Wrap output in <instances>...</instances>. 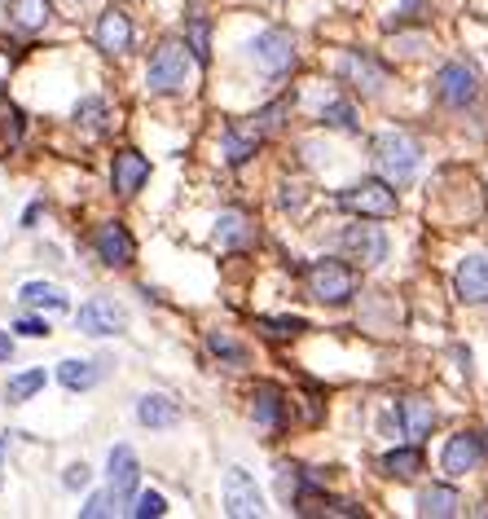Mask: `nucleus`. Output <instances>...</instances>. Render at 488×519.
Returning a JSON list of instances; mask_svg holds the SVG:
<instances>
[{
  "mask_svg": "<svg viewBox=\"0 0 488 519\" xmlns=\"http://www.w3.org/2000/svg\"><path fill=\"white\" fill-rule=\"evenodd\" d=\"M190 53L198 62H207V22L203 18H194V27H190Z\"/></svg>",
  "mask_w": 488,
  "mask_h": 519,
  "instance_id": "nucleus-34",
  "label": "nucleus"
},
{
  "mask_svg": "<svg viewBox=\"0 0 488 519\" xmlns=\"http://www.w3.org/2000/svg\"><path fill=\"white\" fill-rule=\"evenodd\" d=\"M343 80H352L357 88H365V93L374 97V93H383L387 71L370 58V53H348V58H343Z\"/></svg>",
  "mask_w": 488,
  "mask_h": 519,
  "instance_id": "nucleus-14",
  "label": "nucleus"
},
{
  "mask_svg": "<svg viewBox=\"0 0 488 519\" xmlns=\"http://www.w3.org/2000/svg\"><path fill=\"white\" fill-rule=\"evenodd\" d=\"M304 282H308V295L321 300V304H343V300H352V291H357V273H352L348 264H339V260L308 264Z\"/></svg>",
  "mask_w": 488,
  "mask_h": 519,
  "instance_id": "nucleus-3",
  "label": "nucleus"
},
{
  "mask_svg": "<svg viewBox=\"0 0 488 519\" xmlns=\"http://www.w3.org/2000/svg\"><path fill=\"white\" fill-rule=\"evenodd\" d=\"M146 181H150V159H146V154H137V150H119V154H115V163H110V185H115V194L132 198V194H137Z\"/></svg>",
  "mask_w": 488,
  "mask_h": 519,
  "instance_id": "nucleus-10",
  "label": "nucleus"
},
{
  "mask_svg": "<svg viewBox=\"0 0 488 519\" xmlns=\"http://www.w3.org/2000/svg\"><path fill=\"white\" fill-rule=\"evenodd\" d=\"M462 511V498L449 489V484H431V489L418 493V515H427V519H449V515H458Z\"/></svg>",
  "mask_w": 488,
  "mask_h": 519,
  "instance_id": "nucleus-17",
  "label": "nucleus"
},
{
  "mask_svg": "<svg viewBox=\"0 0 488 519\" xmlns=\"http://www.w3.org/2000/svg\"><path fill=\"white\" fill-rule=\"evenodd\" d=\"M251 238H255V229L247 225V216L242 212H220V220H216V242L220 247H247Z\"/></svg>",
  "mask_w": 488,
  "mask_h": 519,
  "instance_id": "nucleus-22",
  "label": "nucleus"
},
{
  "mask_svg": "<svg viewBox=\"0 0 488 519\" xmlns=\"http://www.w3.org/2000/svg\"><path fill=\"white\" fill-rule=\"evenodd\" d=\"M97 49L102 53H128L132 49V22L119 9H106L97 22Z\"/></svg>",
  "mask_w": 488,
  "mask_h": 519,
  "instance_id": "nucleus-15",
  "label": "nucleus"
},
{
  "mask_svg": "<svg viewBox=\"0 0 488 519\" xmlns=\"http://www.w3.org/2000/svg\"><path fill=\"white\" fill-rule=\"evenodd\" d=\"M58 379H62V388L66 392H88L93 388L97 379H102V366H97V361H62L58 366Z\"/></svg>",
  "mask_w": 488,
  "mask_h": 519,
  "instance_id": "nucleus-20",
  "label": "nucleus"
},
{
  "mask_svg": "<svg viewBox=\"0 0 488 519\" xmlns=\"http://www.w3.org/2000/svg\"><path fill=\"white\" fill-rule=\"evenodd\" d=\"M418 163H423V150H418V141L409 137V132L387 128L374 137V168L383 172V181L405 185L409 176L418 172Z\"/></svg>",
  "mask_w": 488,
  "mask_h": 519,
  "instance_id": "nucleus-1",
  "label": "nucleus"
},
{
  "mask_svg": "<svg viewBox=\"0 0 488 519\" xmlns=\"http://www.w3.org/2000/svg\"><path fill=\"white\" fill-rule=\"evenodd\" d=\"M115 498L119 493H97V498H88V506H84V519H102V515H115Z\"/></svg>",
  "mask_w": 488,
  "mask_h": 519,
  "instance_id": "nucleus-33",
  "label": "nucleus"
},
{
  "mask_svg": "<svg viewBox=\"0 0 488 519\" xmlns=\"http://www.w3.org/2000/svg\"><path fill=\"white\" fill-rule=\"evenodd\" d=\"M475 93H480V75H475L467 62L440 66V75H436V97H440L445 106H471Z\"/></svg>",
  "mask_w": 488,
  "mask_h": 519,
  "instance_id": "nucleus-6",
  "label": "nucleus"
},
{
  "mask_svg": "<svg viewBox=\"0 0 488 519\" xmlns=\"http://www.w3.org/2000/svg\"><path fill=\"white\" fill-rule=\"evenodd\" d=\"M255 146H260V137H238L234 128L225 132V150H229V163H247L251 154H255Z\"/></svg>",
  "mask_w": 488,
  "mask_h": 519,
  "instance_id": "nucleus-31",
  "label": "nucleus"
},
{
  "mask_svg": "<svg viewBox=\"0 0 488 519\" xmlns=\"http://www.w3.org/2000/svg\"><path fill=\"white\" fill-rule=\"evenodd\" d=\"M14 330H18V335H27V339H44V335H49V322H40V317H22Z\"/></svg>",
  "mask_w": 488,
  "mask_h": 519,
  "instance_id": "nucleus-36",
  "label": "nucleus"
},
{
  "mask_svg": "<svg viewBox=\"0 0 488 519\" xmlns=\"http://www.w3.org/2000/svg\"><path fill=\"white\" fill-rule=\"evenodd\" d=\"M431 423H436V410H431L427 396H405V401H401V427H405V436H414V440L427 436Z\"/></svg>",
  "mask_w": 488,
  "mask_h": 519,
  "instance_id": "nucleus-19",
  "label": "nucleus"
},
{
  "mask_svg": "<svg viewBox=\"0 0 488 519\" xmlns=\"http://www.w3.org/2000/svg\"><path fill=\"white\" fill-rule=\"evenodd\" d=\"M75 322H80L84 335H124L128 330V313L119 308L115 300H106V295H97V300L80 304V313H75Z\"/></svg>",
  "mask_w": 488,
  "mask_h": 519,
  "instance_id": "nucleus-5",
  "label": "nucleus"
},
{
  "mask_svg": "<svg viewBox=\"0 0 488 519\" xmlns=\"http://www.w3.org/2000/svg\"><path fill=\"white\" fill-rule=\"evenodd\" d=\"M207 348H212L220 361H229V366H247V348H238L234 339L220 335V330H212V335H207Z\"/></svg>",
  "mask_w": 488,
  "mask_h": 519,
  "instance_id": "nucleus-27",
  "label": "nucleus"
},
{
  "mask_svg": "<svg viewBox=\"0 0 488 519\" xmlns=\"http://www.w3.org/2000/svg\"><path fill=\"white\" fill-rule=\"evenodd\" d=\"M480 458H484V440L475 432H458L445 445V458H440V462H445L449 476H467V471L480 467Z\"/></svg>",
  "mask_w": 488,
  "mask_h": 519,
  "instance_id": "nucleus-12",
  "label": "nucleus"
},
{
  "mask_svg": "<svg viewBox=\"0 0 488 519\" xmlns=\"http://www.w3.org/2000/svg\"><path fill=\"white\" fill-rule=\"evenodd\" d=\"M5 445H9V436H0V454H5Z\"/></svg>",
  "mask_w": 488,
  "mask_h": 519,
  "instance_id": "nucleus-38",
  "label": "nucleus"
},
{
  "mask_svg": "<svg viewBox=\"0 0 488 519\" xmlns=\"http://www.w3.org/2000/svg\"><path fill=\"white\" fill-rule=\"evenodd\" d=\"M88 480H93V471H88L84 462H75V467H66V476H62V484H66V489H84Z\"/></svg>",
  "mask_w": 488,
  "mask_h": 519,
  "instance_id": "nucleus-35",
  "label": "nucleus"
},
{
  "mask_svg": "<svg viewBox=\"0 0 488 519\" xmlns=\"http://www.w3.org/2000/svg\"><path fill=\"white\" fill-rule=\"evenodd\" d=\"M251 414H255V423H260V427L277 432V427H282V392H277V388H255Z\"/></svg>",
  "mask_w": 488,
  "mask_h": 519,
  "instance_id": "nucleus-21",
  "label": "nucleus"
},
{
  "mask_svg": "<svg viewBox=\"0 0 488 519\" xmlns=\"http://www.w3.org/2000/svg\"><path fill=\"white\" fill-rule=\"evenodd\" d=\"M75 119H80L84 128L102 132V124H106V102H102V97H84V102L75 106Z\"/></svg>",
  "mask_w": 488,
  "mask_h": 519,
  "instance_id": "nucleus-30",
  "label": "nucleus"
},
{
  "mask_svg": "<svg viewBox=\"0 0 488 519\" xmlns=\"http://www.w3.org/2000/svg\"><path fill=\"white\" fill-rule=\"evenodd\" d=\"M9 18L22 31H40L49 22V0H9Z\"/></svg>",
  "mask_w": 488,
  "mask_h": 519,
  "instance_id": "nucleus-23",
  "label": "nucleus"
},
{
  "mask_svg": "<svg viewBox=\"0 0 488 519\" xmlns=\"http://www.w3.org/2000/svg\"><path fill=\"white\" fill-rule=\"evenodd\" d=\"M339 207L352 216L387 220V216H396V190H392V181H361L339 194Z\"/></svg>",
  "mask_w": 488,
  "mask_h": 519,
  "instance_id": "nucleus-4",
  "label": "nucleus"
},
{
  "mask_svg": "<svg viewBox=\"0 0 488 519\" xmlns=\"http://www.w3.org/2000/svg\"><path fill=\"white\" fill-rule=\"evenodd\" d=\"M137 423L141 427H176L181 423V410H176V401H168V396H141L137 401Z\"/></svg>",
  "mask_w": 488,
  "mask_h": 519,
  "instance_id": "nucleus-18",
  "label": "nucleus"
},
{
  "mask_svg": "<svg viewBox=\"0 0 488 519\" xmlns=\"http://www.w3.org/2000/svg\"><path fill=\"white\" fill-rule=\"evenodd\" d=\"M260 330L273 339H291V335H299V330H308V322L304 317H260Z\"/></svg>",
  "mask_w": 488,
  "mask_h": 519,
  "instance_id": "nucleus-29",
  "label": "nucleus"
},
{
  "mask_svg": "<svg viewBox=\"0 0 488 519\" xmlns=\"http://www.w3.org/2000/svg\"><path fill=\"white\" fill-rule=\"evenodd\" d=\"M321 124L357 132V110H352V102H326V110H321Z\"/></svg>",
  "mask_w": 488,
  "mask_h": 519,
  "instance_id": "nucleus-28",
  "label": "nucleus"
},
{
  "mask_svg": "<svg viewBox=\"0 0 488 519\" xmlns=\"http://www.w3.org/2000/svg\"><path fill=\"white\" fill-rule=\"evenodd\" d=\"M18 300L31 304V308H66V295L58 291V286H49V282H27L18 291Z\"/></svg>",
  "mask_w": 488,
  "mask_h": 519,
  "instance_id": "nucleus-25",
  "label": "nucleus"
},
{
  "mask_svg": "<svg viewBox=\"0 0 488 519\" xmlns=\"http://www.w3.org/2000/svg\"><path fill=\"white\" fill-rule=\"evenodd\" d=\"M44 388V370H27V374H14L9 379V388H5V401L9 405H22L27 396H36Z\"/></svg>",
  "mask_w": 488,
  "mask_h": 519,
  "instance_id": "nucleus-26",
  "label": "nucleus"
},
{
  "mask_svg": "<svg viewBox=\"0 0 488 519\" xmlns=\"http://www.w3.org/2000/svg\"><path fill=\"white\" fill-rule=\"evenodd\" d=\"M163 511H168L163 493H141L137 506H132V515H137V519H150V515H163Z\"/></svg>",
  "mask_w": 488,
  "mask_h": 519,
  "instance_id": "nucleus-32",
  "label": "nucleus"
},
{
  "mask_svg": "<svg viewBox=\"0 0 488 519\" xmlns=\"http://www.w3.org/2000/svg\"><path fill=\"white\" fill-rule=\"evenodd\" d=\"M225 511L234 515V519H255V515H264L260 489H255V480H251L242 467H229V471H225Z\"/></svg>",
  "mask_w": 488,
  "mask_h": 519,
  "instance_id": "nucleus-7",
  "label": "nucleus"
},
{
  "mask_svg": "<svg viewBox=\"0 0 488 519\" xmlns=\"http://www.w3.org/2000/svg\"><path fill=\"white\" fill-rule=\"evenodd\" d=\"M453 286H458V295L467 304H484L488 300V256L480 251V256H467L458 264V278H453Z\"/></svg>",
  "mask_w": 488,
  "mask_h": 519,
  "instance_id": "nucleus-13",
  "label": "nucleus"
},
{
  "mask_svg": "<svg viewBox=\"0 0 488 519\" xmlns=\"http://www.w3.org/2000/svg\"><path fill=\"white\" fill-rule=\"evenodd\" d=\"M343 251L361 264H383L387 260V238L379 225H348L343 229Z\"/></svg>",
  "mask_w": 488,
  "mask_h": 519,
  "instance_id": "nucleus-11",
  "label": "nucleus"
},
{
  "mask_svg": "<svg viewBox=\"0 0 488 519\" xmlns=\"http://www.w3.org/2000/svg\"><path fill=\"white\" fill-rule=\"evenodd\" d=\"M9 357H14V339H9L5 330H0V361H9Z\"/></svg>",
  "mask_w": 488,
  "mask_h": 519,
  "instance_id": "nucleus-37",
  "label": "nucleus"
},
{
  "mask_svg": "<svg viewBox=\"0 0 488 519\" xmlns=\"http://www.w3.org/2000/svg\"><path fill=\"white\" fill-rule=\"evenodd\" d=\"M251 53H255V62L264 66V71H286V66H295V36L291 31H282V27H269V31H260V36L251 40Z\"/></svg>",
  "mask_w": 488,
  "mask_h": 519,
  "instance_id": "nucleus-8",
  "label": "nucleus"
},
{
  "mask_svg": "<svg viewBox=\"0 0 488 519\" xmlns=\"http://www.w3.org/2000/svg\"><path fill=\"white\" fill-rule=\"evenodd\" d=\"M383 471L387 476H418L423 471V449H392V454H383Z\"/></svg>",
  "mask_w": 488,
  "mask_h": 519,
  "instance_id": "nucleus-24",
  "label": "nucleus"
},
{
  "mask_svg": "<svg viewBox=\"0 0 488 519\" xmlns=\"http://www.w3.org/2000/svg\"><path fill=\"white\" fill-rule=\"evenodd\" d=\"M93 247H97V256H102L106 264H115V269H124V264L137 260V242H132V234L119 220H106V225H97V234H93Z\"/></svg>",
  "mask_w": 488,
  "mask_h": 519,
  "instance_id": "nucleus-9",
  "label": "nucleus"
},
{
  "mask_svg": "<svg viewBox=\"0 0 488 519\" xmlns=\"http://www.w3.org/2000/svg\"><path fill=\"white\" fill-rule=\"evenodd\" d=\"M190 62H198L190 53V44H181V40L159 44V53L150 58L146 84L154 93H176V88H185V80H190Z\"/></svg>",
  "mask_w": 488,
  "mask_h": 519,
  "instance_id": "nucleus-2",
  "label": "nucleus"
},
{
  "mask_svg": "<svg viewBox=\"0 0 488 519\" xmlns=\"http://www.w3.org/2000/svg\"><path fill=\"white\" fill-rule=\"evenodd\" d=\"M137 476H141L137 454H132L128 445H115V449H110V489H115L119 498H128V493L137 489Z\"/></svg>",
  "mask_w": 488,
  "mask_h": 519,
  "instance_id": "nucleus-16",
  "label": "nucleus"
}]
</instances>
